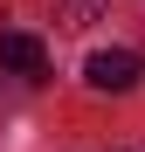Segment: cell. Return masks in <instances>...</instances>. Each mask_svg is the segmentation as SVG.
Instances as JSON below:
<instances>
[{
    "instance_id": "obj_1",
    "label": "cell",
    "mask_w": 145,
    "mask_h": 152,
    "mask_svg": "<svg viewBox=\"0 0 145 152\" xmlns=\"http://www.w3.org/2000/svg\"><path fill=\"white\" fill-rule=\"evenodd\" d=\"M83 76H90V90H111L117 97V90H131L138 76H145V62L131 56V48H97V56L83 62Z\"/></svg>"
},
{
    "instance_id": "obj_2",
    "label": "cell",
    "mask_w": 145,
    "mask_h": 152,
    "mask_svg": "<svg viewBox=\"0 0 145 152\" xmlns=\"http://www.w3.org/2000/svg\"><path fill=\"white\" fill-rule=\"evenodd\" d=\"M0 69H14V76H35V83H42V76H48V48H42L28 28H7V35H0Z\"/></svg>"
}]
</instances>
